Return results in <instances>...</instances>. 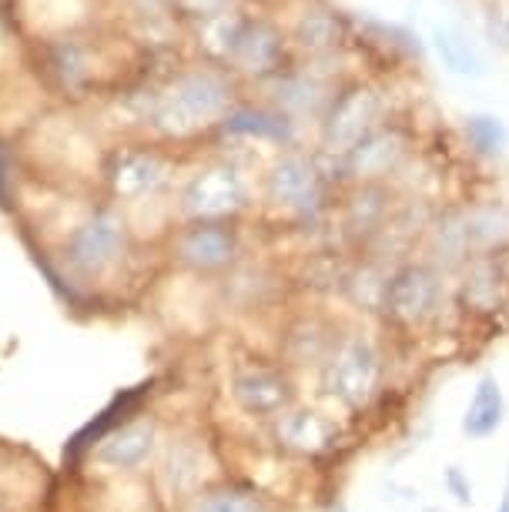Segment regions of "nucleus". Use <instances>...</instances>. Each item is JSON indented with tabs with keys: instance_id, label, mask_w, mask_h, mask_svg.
<instances>
[{
	"instance_id": "nucleus-1",
	"label": "nucleus",
	"mask_w": 509,
	"mask_h": 512,
	"mask_svg": "<svg viewBox=\"0 0 509 512\" xmlns=\"http://www.w3.org/2000/svg\"><path fill=\"white\" fill-rule=\"evenodd\" d=\"M238 88L228 67L198 61L181 67L168 77V84L151 98L148 121L161 138L188 141L205 131H215L228 108L238 101Z\"/></svg>"
},
{
	"instance_id": "nucleus-2",
	"label": "nucleus",
	"mask_w": 509,
	"mask_h": 512,
	"mask_svg": "<svg viewBox=\"0 0 509 512\" xmlns=\"http://www.w3.org/2000/svg\"><path fill=\"white\" fill-rule=\"evenodd\" d=\"M342 188L339 158L319 148L305 151L299 144L278 151L262 175V201L275 215L292 218L299 225H315L335 211Z\"/></svg>"
},
{
	"instance_id": "nucleus-3",
	"label": "nucleus",
	"mask_w": 509,
	"mask_h": 512,
	"mask_svg": "<svg viewBox=\"0 0 509 512\" xmlns=\"http://www.w3.org/2000/svg\"><path fill=\"white\" fill-rule=\"evenodd\" d=\"M392 94L379 77L349 74L335 84L322 118L315 121V148L325 154H345L355 141L376 131L382 121L392 118Z\"/></svg>"
},
{
	"instance_id": "nucleus-4",
	"label": "nucleus",
	"mask_w": 509,
	"mask_h": 512,
	"mask_svg": "<svg viewBox=\"0 0 509 512\" xmlns=\"http://www.w3.org/2000/svg\"><path fill=\"white\" fill-rule=\"evenodd\" d=\"M419 134L409 121L392 114L376 131L355 141L349 151L339 154V168L345 185H396L402 171L416 161Z\"/></svg>"
},
{
	"instance_id": "nucleus-5",
	"label": "nucleus",
	"mask_w": 509,
	"mask_h": 512,
	"mask_svg": "<svg viewBox=\"0 0 509 512\" xmlns=\"http://www.w3.org/2000/svg\"><path fill=\"white\" fill-rule=\"evenodd\" d=\"M382 315L399 328H426L446 308V268L429 258H409L386 275L379 298Z\"/></svg>"
},
{
	"instance_id": "nucleus-6",
	"label": "nucleus",
	"mask_w": 509,
	"mask_h": 512,
	"mask_svg": "<svg viewBox=\"0 0 509 512\" xmlns=\"http://www.w3.org/2000/svg\"><path fill=\"white\" fill-rule=\"evenodd\" d=\"M252 205V178L238 161L218 158L191 171L178 191V208L188 221H235Z\"/></svg>"
},
{
	"instance_id": "nucleus-7",
	"label": "nucleus",
	"mask_w": 509,
	"mask_h": 512,
	"mask_svg": "<svg viewBox=\"0 0 509 512\" xmlns=\"http://www.w3.org/2000/svg\"><path fill=\"white\" fill-rule=\"evenodd\" d=\"M382 385V355L366 335H345L322 362V389L345 409H362Z\"/></svg>"
},
{
	"instance_id": "nucleus-8",
	"label": "nucleus",
	"mask_w": 509,
	"mask_h": 512,
	"mask_svg": "<svg viewBox=\"0 0 509 512\" xmlns=\"http://www.w3.org/2000/svg\"><path fill=\"white\" fill-rule=\"evenodd\" d=\"M295 61V51L288 44L285 27L268 14H248V21L238 37L228 71L238 84H262L272 81L275 74H282L288 64Z\"/></svg>"
},
{
	"instance_id": "nucleus-9",
	"label": "nucleus",
	"mask_w": 509,
	"mask_h": 512,
	"mask_svg": "<svg viewBox=\"0 0 509 512\" xmlns=\"http://www.w3.org/2000/svg\"><path fill=\"white\" fill-rule=\"evenodd\" d=\"M349 77V74H345ZM342 81V74L322 71L319 61H305V64H288L282 74H275L272 81L262 84L265 88V101L272 108L285 111L292 121L299 124H315L322 118L325 104H329L335 84Z\"/></svg>"
},
{
	"instance_id": "nucleus-10",
	"label": "nucleus",
	"mask_w": 509,
	"mask_h": 512,
	"mask_svg": "<svg viewBox=\"0 0 509 512\" xmlns=\"http://www.w3.org/2000/svg\"><path fill=\"white\" fill-rule=\"evenodd\" d=\"M292 51L305 61L342 57L352 47V14L335 7L332 0H305L285 27Z\"/></svg>"
},
{
	"instance_id": "nucleus-11",
	"label": "nucleus",
	"mask_w": 509,
	"mask_h": 512,
	"mask_svg": "<svg viewBox=\"0 0 509 512\" xmlns=\"http://www.w3.org/2000/svg\"><path fill=\"white\" fill-rule=\"evenodd\" d=\"M128 225L114 208H98L64 241V262L78 275H101L124 255Z\"/></svg>"
},
{
	"instance_id": "nucleus-12",
	"label": "nucleus",
	"mask_w": 509,
	"mask_h": 512,
	"mask_svg": "<svg viewBox=\"0 0 509 512\" xmlns=\"http://www.w3.org/2000/svg\"><path fill=\"white\" fill-rule=\"evenodd\" d=\"M402 201L396 185H345L339 191V228L355 245H369L382 235Z\"/></svg>"
},
{
	"instance_id": "nucleus-13",
	"label": "nucleus",
	"mask_w": 509,
	"mask_h": 512,
	"mask_svg": "<svg viewBox=\"0 0 509 512\" xmlns=\"http://www.w3.org/2000/svg\"><path fill=\"white\" fill-rule=\"evenodd\" d=\"M228 141H248V144H272L285 151L302 141V124L292 121L285 111L272 108L268 101H242L238 98L215 128Z\"/></svg>"
},
{
	"instance_id": "nucleus-14",
	"label": "nucleus",
	"mask_w": 509,
	"mask_h": 512,
	"mask_svg": "<svg viewBox=\"0 0 509 512\" xmlns=\"http://www.w3.org/2000/svg\"><path fill=\"white\" fill-rule=\"evenodd\" d=\"M242 241L232 221H188L175 238V258L198 275H215L235 265Z\"/></svg>"
},
{
	"instance_id": "nucleus-15",
	"label": "nucleus",
	"mask_w": 509,
	"mask_h": 512,
	"mask_svg": "<svg viewBox=\"0 0 509 512\" xmlns=\"http://www.w3.org/2000/svg\"><path fill=\"white\" fill-rule=\"evenodd\" d=\"M108 188L118 201H144L155 198L168 185L175 168L161 151L151 148H121L108 161Z\"/></svg>"
},
{
	"instance_id": "nucleus-16",
	"label": "nucleus",
	"mask_w": 509,
	"mask_h": 512,
	"mask_svg": "<svg viewBox=\"0 0 509 512\" xmlns=\"http://www.w3.org/2000/svg\"><path fill=\"white\" fill-rule=\"evenodd\" d=\"M352 44L366 47L372 61L392 67H419L426 61V41L412 27L382 21V17L372 14L352 17Z\"/></svg>"
},
{
	"instance_id": "nucleus-17",
	"label": "nucleus",
	"mask_w": 509,
	"mask_h": 512,
	"mask_svg": "<svg viewBox=\"0 0 509 512\" xmlns=\"http://www.w3.org/2000/svg\"><path fill=\"white\" fill-rule=\"evenodd\" d=\"M232 395L248 415H278L292 402V385L278 369L252 365L232 379Z\"/></svg>"
},
{
	"instance_id": "nucleus-18",
	"label": "nucleus",
	"mask_w": 509,
	"mask_h": 512,
	"mask_svg": "<svg viewBox=\"0 0 509 512\" xmlns=\"http://www.w3.org/2000/svg\"><path fill=\"white\" fill-rule=\"evenodd\" d=\"M459 144L479 164H499L509 151V128L493 111H473L459 121Z\"/></svg>"
},
{
	"instance_id": "nucleus-19",
	"label": "nucleus",
	"mask_w": 509,
	"mask_h": 512,
	"mask_svg": "<svg viewBox=\"0 0 509 512\" xmlns=\"http://www.w3.org/2000/svg\"><path fill=\"white\" fill-rule=\"evenodd\" d=\"M245 21H248V11L242 4H235V7H228V11H222V14L191 24V27H195V44H198L201 61L228 67L238 37H242Z\"/></svg>"
},
{
	"instance_id": "nucleus-20",
	"label": "nucleus",
	"mask_w": 509,
	"mask_h": 512,
	"mask_svg": "<svg viewBox=\"0 0 509 512\" xmlns=\"http://www.w3.org/2000/svg\"><path fill=\"white\" fill-rule=\"evenodd\" d=\"M44 71L64 94L84 91L91 81V54L78 37H57L44 47Z\"/></svg>"
},
{
	"instance_id": "nucleus-21",
	"label": "nucleus",
	"mask_w": 509,
	"mask_h": 512,
	"mask_svg": "<svg viewBox=\"0 0 509 512\" xmlns=\"http://www.w3.org/2000/svg\"><path fill=\"white\" fill-rule=\"evenodd\" d=\"M429 44H432V51H436L439 64H443L449 74H456V77H483L486 74L483 54H479V47L473 44V37H469L463 27L436 24L429 34Z\"/></svg>"
},
{
	"instance_id": "nucleus-22",
	"label": "nucleus",
	"mask_w": 509,
	"mask_h": 512,
	"mask_svg": "<svg viewBox=\"0 0 509 512\" xmlns=\"http://www.w3.org/2000/svg\"><path fill=\"white\" fill-rule=\"evenodd\" d=\"M506 419V399H503V389H499L496 375H483L473 389V399L466 405V415H463V432L469 439H486L503 425Z\"/></svg>"
},
{
	"instance_id": "nucleus-23",
	"label": "nucleus",
	"mask_w": 509,
	"mask_h": 512,
	"mask_svg": "<svg viewBox=\"0 0 509 512\" xmlns=\"http://www.w3.org/2000/svg\"><path fill=\"white\" fill-rule=\"evenodd\" d=\"M278 439L288 449L299 452H319L335 442V422L325 419L322 412L302 409V412H282L278 415Z\"/></svg>"
},
{
	"instance_id": "nucleus-24",
	"label": "nucleus",
	"mask_w": 509,
	"mask_h": 512,
	"mask_svg": "<svg viewBox=\"0 0 509 512\" xmlns=\"http://www.w3.org/2000/svg\"><path fill=\"white\" fill-rule=\"evenodd\" d=\"M151 452V429L148 425H128V429L114 432V436L101 446V459L111 466H138V462Z\"/></svg>"
},
{
	"instance_id": "nucleus-25",
	"label": "nucleus",
	"mask_w": 509,
	"mask_h": 512,
	"mask_svg": "<svg viewBox=\"0 0 509 512\" xmlns=\"http://www.w3.org/2000/svg\"><path fill=\"white\" fill-rule=\"evenodd\" d=\"M483 37L489 47L509 54V0H489L483 11Z\"/></svg>"
},
{
	"instance_id": "nucleus-26",
	"label": "nucleus",
	"mask_w": 509,
	"mask_h": 512,
	"mask_svg": "<svg viewBox=\"0 0 509 512\" xmlns=\"http://www.w3.org/2000/svg\"><path fill=\"white\" fill-rule=\"evenodd\" d=\"M235 4H242V0H171V14L181 17V21L198 24V21H205V17L222 14Z\"/></svg>"
},
{
	"instance_id": "nucleus-27",
	"label": "nucleus",
	"mask_w": 509,
	"mask_h": 512,
	"mask_svg": "<svg viewBox=\"0 0 509 512\" xmlns=\"http://www.w3.org/2000/svg\"><path fill=\"white\" fill-rule=\"evenodd\" d=\"M198 512H262V506L252 496H242V492H218V496H208L201 502Z\"/></svg>"
},
{
	"instance_id": "nucleus-28",
	"label": "nucleus",
	"mask_w": 509,
	"mask_h": 512,
	"mask_svg": "<svg viewBox=\"0 0 509 512\" xmlns=\"http://www.w3.org/2000/svg\"><path fill=\"white\" fill-rule=\"evenodd\" d=\"M14 198V158L7 144H0V208H7Z\"/></svg>"
},
{
	"instance_id": "nucleus-29",
	"label": "nucleus",
	"mask_w": 509,
	"mask_h": 512,
	"mask_svg": "<svg viewBox=\"0 0 509 512\" xmlns=\"http://www.w3.org/2000/svg\"><path fill=\"white\" fill-rule=\"evenodd\" d=\"M499 512H509V482H506V496H503V506H499Z\"/></svg>"
}]
</instances>
